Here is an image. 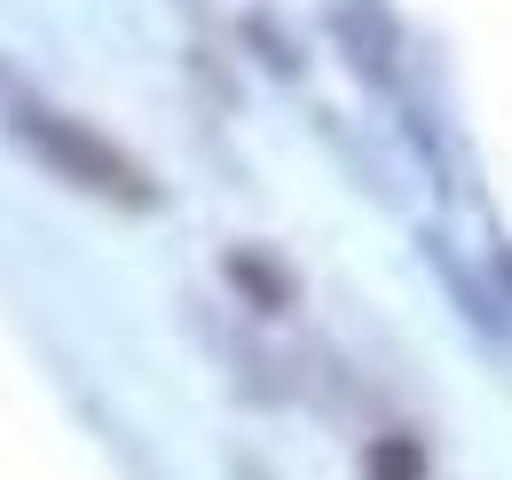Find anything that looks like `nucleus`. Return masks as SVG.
Segmentation results:
<instances>
[{"label":"nucleus","mask_w":512,"mask_h":480,"mask_svg":"<svg viewBox=\"0 0 512 480\" xmlns=\"http://www.w3.org/2000/svg\"><path fill=\"white\" fill-rule=\"evenodd\" d=\"M8 126H16V142H24L40 166H56L64 181L95 189V197H119V205H150V181H142V166H134L127 150H111L103 134H87L79 119L48 111V103H16V111H8Z\"/></svg>","instance_id":"1"},{"label":"nucleus","mask_w":512,"mask_h":480,"mask_svg":"<svg viewBox=\"0 0 512 480\" xmlns=\"http://www.w3.org/2000/svg\"><path fill=\"white\" fill-rule=\"evenodd\" d=\"M221 268H229V284H237V292H245L260 315H284V307H292V276H284L276 260H260L253 244H237V252H229Z\"/></svg>","instance_id":"2"},{"label":"nucleus","mask_w":512,"mask_h":480,"mask_svg":"<svg viewBox=\"0 0 512 480\" xmlns=\"http://www.w3.org/2000/svg\"><path fill=\"white\" fill-rule=\"evenodd\" d=\"M363 473H371V480H426V449L402 441V433H379L371 457H363Z\"/></svg>","instance_id":"3"}]
</instances>
